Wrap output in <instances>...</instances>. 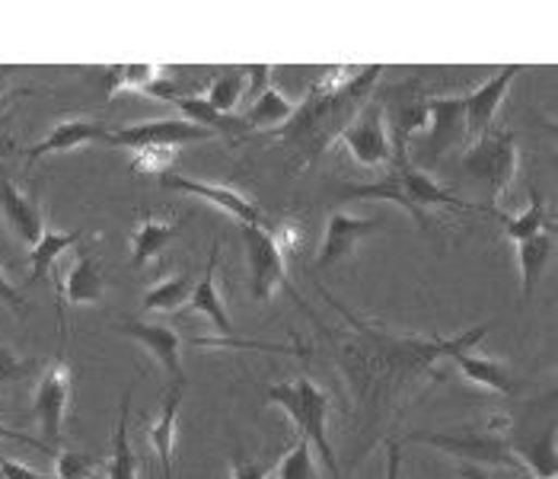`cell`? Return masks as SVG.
<instances>
[{
    "mask_svg": "<svg viewBox=\"0 0 558 479\" xmlns=\"http://www.w3.org/2000/svg\"><path fill=\"white\" fill-rule=\"evenodd\" d=\"M384 68L380 64H339L326 71L301 106H294V116L278 129V141L301 154V167H310L316 157H323L336 137L342 134L354 116L371 103V93L377 87Z\"/></svg>",
    "mask_w": 558,
    "mask_h": 479,
    "instance_id": "obj_2",
    "label": "cell"
},
{
    "mask_svg": "<svg viewBox=\"0 0 558 479\" xmlns=\"http://www.w3.org/2000/svg\"><path fill=\"white\" fill-rule=\"evenodd\" d=\"M409 444H428L444 454H450L460 464V474L466 479H485V470H520L514 444L505 432V419L485 422V426H463L453 432H412L405 435Z\"/></svg>",
    "mask_w": 558,
    "mask_h": 479,
    "instance_id": "obj_4",
    "label": "cell"
},
{
    "mask_svg": "<svg viewBox=\"0 0 558 479\" xmlns=\"http://www.w3.org/2000/svg\"><path fill=\"white\" fill-rule=\"evenodd\" d=\"M230 467H233V479H271L278 460H246L240 451H233Z\"/></svg>",
    "mask_w": 558,
    "mask_h": 479,
    "instance_id": "obj_38",
    "label": "cell"
},
{
    "mask_svg": "<svg viewBox=\"0 0 558 479\" xmlns=\"http://www.w3.org/2000/svg\"><path fill=\"white\" fill-rule=\"evenodd\" d=\"M172 157H175V151H172V147H141V151H134L131 167H134L137 173L163 176L167 170H170Z\"/></svg>",
    "mask_w": 558,
    "mask_h": 479,
    "instance_id": "obj_37",
    "label": "cell"
},
{
    "mask_svg": "<svg viewBox=\"0 0 558 479\" xmlns=\"http://www.w3.org/2000/svg\"><path fill=\"white\" fill-rule=\"evenodd\" d=\"M45 364H48L45 358H23V355H16L10 346L0 343V387L39 378L45 371Z\"/></svg>",
    "mask_w": 558,
    "mask_h": 479,
    "instance_id": "obj_35",
    "label": "cell"
},
{
    "mask_svg": "<svg viewBox=\"0 0 558 479\" xmlns=\"http://www.w3.org/2000/svg\"><path fill=\"white\" fill-rule=\"evenodd\" d=\"M384 106V122H387L389 141L392 147H409V141L418 134V131L428 129V99L425 96H415V93H399L392 96Z\"/></svg>",
    "mask_w": 558,
    "mask_h": 479,
    "instance_id": "obj_19",
    "label": "cell"
},
{
    "mask_svg": "<svg viewBox=\"0 0 558 479\" xmlns=\"http://www.w3.org/2000/svg\"><path fill=\"white\" fill-rule=\"evenodd\" d=\"M217 260H220V240L211 243L208 265H205L202 278L195 282V288H192V295H189V301H185L182 310L208 316V320L215 323L217 333L227 339V336L233 333V320L227 316V307H223V301H220V291H217Z\"/></svg>",
    "mask_w": 558,
    "mask_h": 479,
    "instance_id": "obj_20",
    "label": "cell"
},
{
    "mask_svg": "<svg viewBox=\"0 0 558 479\" xmlns=\"http://www.w3.org/2000/svg\"><path fill=\"white\" fill-rule=\"evenodd\" d=\"M243 96H246V71L243 68H233V71L217 74L205 99H208V106H215L217 112L233 116V109L243 103Z\"/></svg>",
    "mask_w": 558,
    "mask_h": 479,
    "instance_id": "obj_33",
    "label": "cell"
},
{
    "mask_svg": "<svg viewBox=\"0 0 558 479\" xmlns=\"http://www.w3.org/2000/svg\"><path fill=\"white\" fill-rule=\"evenodd\" d=\"M498 220H501L505 237H508L511 243H520V240H526V237H533V233H539V230H549V208H546V199H543L539 192H533L526 212H520L514 218L498 215Z\"/></svg>",
    "mask_w": 558,
    "mask_h": 479,
    "instance_id": "obj_31",
    "label": "cell"
},
{
    "mask_svg": "<svg viewBox=\"0 0 558 479\" xmlns=\"http://www.w3.org/2000/svg\"><path fill=\"white\" fill-rule=\"evenodd\" d=\"M450 361H453V368L466 381H473V384L485 387V391L505 393V396L520 391V378H517L505 361H495V358H485V355H473V351H460Z\"/></svg>",
    "mask_w": 558,
    "mask_h": 479,
    "instance_id": "obj_22",
    "label": "cell"
},
{
    "mask_svg": "<svg viewBox=\"0 0 558 479\" xmlns=\"http://www.w3.org/2000/svg\"><path fill=\"white\" fill-rule=\"evenodd\" d=\"M175 109L185 116V122L202 125V129L215 131V134H236V131H246L240 116H223V112H217L215 106H208L205 96H179V99H175Z\"/></svg>",
    "mask_w": 558,
    "mask_h": 479,
    "instance_id": "obj_28",
    "label": "cell"
},
{
    "mask_svg": "<svg viewBox=\"0 0 558 479\" xmlns=\"http://www.w3.org/2000/svg\"><path fill=\"white\" fill-rule=\"evenodd\" d=\"M523 68L520 64H508L501 68L495 77H488L482 87H475L470 96H463L466 103V131H470V141H475L478 134H485L488 129H495V112L498 106L505 103V93L514 84V77Z\"/></svg>",
    "mask_w": 558,
    "mask_h": 479,
    "instance_id": "obj_18",
    "label": "cell"
},
{
    "mask_svg": "<svg viewBox=\"0 0 558 479\" xmlns=\"http://www.w3.org/2000/svg\"><path fill=\"white\" fill-rule=\"evenodd\" d=\"M553 247H556V237H553V227L549 230H539L526 240L517 243V262H520V288H523V301H533L536 295V285L546 272V262L553 260Z\"/></svg>",
    "mask_w": 558,
    "mask_h": 479,
    "instance_id": "obj_24",
    "label": "cell"
},
{
    "mask_svg": "<svg viewBox=\"0 0 558 479\" xmlns=\"http://www.w3.org/2000/svg\"><path fill=\"white\" fill-rule=\"evenodd\" d=\"M463 170L475 179L478 185H485L488 199L498 202L517 176V137L514 131L508 129H488L485 134H478L473 144L463 151Z\"/></svg>",
    "mask_w": 558,
    "mask_h": 479,
    "instance_id": "obj_7",
    "label": "cell"
},
{
    "mask_svg": "<svg viewBox=\"0 0 558 479\" xmlns=\"http://www.w3.org/2000/svg\"><path fill=\"white\" fill-rule=\"evenodd\" d=\"M0 301L10 307V310H16V313H23L26 304H23V295L10 285V278L3 275V268H0Z\"/></svg>",
    "mask_w": 558,
    "mask_h": 479,
    "instance_id": "obj_41",
    "label": "cell"
},
{
    "mask_svg": "<svg viewBox=\"0 0 558 479\" xmlns=\"http://www.w3.org/2000/svg\"><path fill=\"white\" fill-rule=\"evenodd\" d=\"M182 396H185V384H170V391L163 393V409L157 416V422L147 429V441L157 454V464H160V474L163 479L172 477V451H175V422H179V406H182Z\"/></svg>",
    "mask_w": 558,
    "mask_h": 479,
    "instance_id": "obj_21",
    "label": "cell"
},
{
    "mask_svg": "<svg viewBox=\"0 0 558 479\" xmlns=\"http://www.w3.org/2000/svg\"><path fill=\"white\" fill-rule=\"evenodd\" d=\"M109 134L112 129H106L102 122H93V119H61L54 129L45 134L43 141H36L23 157H26V167H33L36 160H43L48 154H68L74 147H84V144H109Z\"/></svg>",
    "mask_w": 558,
    "mask_h": 479,
    "instance_id": "obj_17",
    "label": "cell"
},
{
    "mask_svg": "<svg viewBox=\"0 0 558 479\" xmlns=\"http://www.w3.org/2000/svg\"><path fill=\"white\" fill-rule=\"evenodd\" d=\"M336 144H344L351 160L367 167V170H380L392 164V141H389L387 122H384V106L380 103H367L354 122L336 137Z\"/></svg>",
    "mask_w": 558,
    "mask_h": 479,
    "instance_id": "obj_9",
    "label": "cell"
},
{
    "mask_svg": "<svg viewBox=\"0 0 558 479\" xmlns=\"http://www.w3.org/2000/svg\"><path fill=\"white\" fill-rule=\"evenodd\" d=\"M217 137L215 131L192 125L185 119H150V122H134L125 129H112L109 134V147H182V144H198V141H211Z\"/></svg>",
    "mask_w": 558,
    "mask_h": 479,
    "instance_id": "obj_11",
    "label": "cell"
},
{
    "mask_svg": "<svg viewBox=\"0 0 558 479\" xmlns=\"http://www.w3.org/2000/svg\"><path fill=\"white\" fill-rule=\"evenodd\" d=\"M268 87H271V64L246 68V96H243V99H253V103H256L258 96Z\"/></svg>",
    "mask_w": 558,
    "mask_h": 479,
    "instance_id": "obj_39",
    "label": "cell"
},
{
    "mask_svg": "<svg viewBox=\"0 0 558 479\" xmlns=\"http://www.w3.org/2000/svg\"><path fill=\"white\" fill-rule=\"evenodd\" d=\"M122 336L134 339L147 355H154L163 371L170 374V384H185V368H182V339L170 326L160 323H144V320H122L116 326Z\"/></svg>",
    "mask_w": 558,
    "mask_h": 479,
    "instance_id": "obj_15",
    "label": "cell"
},
{
    "mask_svg": "<svg viewBox=\"0 0 558 479\" xmlns=\"http://www.w3.org/2000/svg\"><path fill=\"white\" fill-rule=\"evenodd\" d=\"M81 240H84L81 230H45L39 243L29 253V285L45 282L54 272V262L61 260L68 250L81 247Z\"/></svg>",
    "mask_w": 558,
    "mask_h": 479,
    "instance_id": "obj_25",
    "label": "cell"
},
{
    "mask_svg": "<svg viewBox=\"0 0 558 479\" xmlns=\"http://www.w3.org/2000/svg\"><path fill=\"white\" fill-rule=\"evenodd\" d=\"M384 230V220L380 218H354L348 212H332L326 220V233H323V243H319V253H316V268H332L342 260H348L357 243L371 233Z\"/></svg>",
    "mask_w": 558,
    "mask_h": 479,
    "instance_id": "obj_14",
    "label": "cell"
},
{
    "mask_svg": "<svg viewBox=\"0 0 558 479\" xmlns=\"http://www.w3.org/2000/svg\"><path fill=\"white\" fill-rule=\"evenodd\" d=\"M0 218L7 220V227L26 243L36 247L39 237L45 233V218L39 195L36 192H23L10 176L0 170Z\"/></svg>",
    "mask_w": 558,
    "mask_h": 479,
    "instance_id": "obj_16",
    "label": "cell"
},
{
    "mask_svg": "<svg viewBox=\"0 0 558 479\" xmlns=\"http://www.w3.org/2000/svg\"><path fill=\"white\" fill-rule=\"evenodd\" d=\"M329 307L342 313V326L332 336L336 343V364L348 384L351 403H354V422L361 432V444L354 447V464L367 457V451L377 444L380 432L399 419L409 396L418 391L434 374L440 378L437 364L444 358H453L460 351H473L488 333L492 320L478 323L473 330L440 339V336H409L392 333L384 323L357 316L351 307L332 298L326 288H319Z\"/></svg>",
    "mask_w": 558,
    "mask_h": 479,
    "instance_id": "obj_1",
    "label": "cell"
},
{
    "mask_svg": "<svg viewBox=\"0 0 558 479\" xmlns=\"http://www.w3.org/2000/svg\"><path fill=\"white\" fill-rule=\"evenodd\" d=\"M71 368L64 358H54L45 364L33 396V416L39 422V432L48 447H58L61 429H64V416H68V403H71Z\"/></svg>",
    "mask_w": 558,
    "mask_h": 479,
    "instance_id": "obj_10",
    "label": "cell"
},
{
    "mask_svg": "<svg viewBox=\"0 0 558 479\" xmlns=\"http://www.w3.org/2000/svg\"><path fill=\"white\" fill-rule=\"evenodd\" d=\"M265 399L271 406H281L291 416L298 435L303 441H310V447L323 457V464L329 467L332 479H342L339 457H336L329 435H326V419H329V409H332V396L323 391L319 384H313L310 378H294V381H284V384H268Z\"/></svg>",
    "mask_w": 558,
    "mask_h": 479,
    "instance_id": "obj_5",
    "label": "cell"
},
{
    "mask_svg": "<svg viewBox=\"0 0 558 479\" xmlns=\"http://www.w3.org/2000/svg\"><path fill=\"white\" fill-rule=\"evenodd\" d=\"M428 134L422 141L412 144V164L418 170L437 167L444 160V154H450L453 147L470 141L466 131V103L463 96H440V99H428Z\"/></svg>",
    "mask_w": 558,
    "mask_h": 479,
    "instance_id": "obj_8",
    "label": "cell"
},
{
    "mask_svg": "<svg viewBox=\"0 0 558 479\" xmlns=\"http://www.w3.org/2000/svg\"><path fill=\"white\" fill-rule=\"evenodd\" d=\"M106 268L93 247H77V256L58 282V326L64 336V304H99L106 298Z\"/></svg>",
    "mask_w": 558,
    "mask_h": 479,
    "instance_id": "obj_13",
    "label": "cell"
},
{
    "mask_svg": "<svg viewBox=\"0 0 558 479\" xmlns=\"http://www.w3.org/2000/svg\"><path fill=\"white\" fill-rule=\"evenodd\" d=\"M517 460L520 467H526L536 479H556L558 470V451H556V426H546V432L536 441L526 444H514Z\"/></svg>",
    "mask_w": 558,
    "mask_h": 479,
    "instance_id": "obj_27",
    "label": "cell"
},
{
    "mask_svg": "<svg viewBox=\"0 0 558 479\" xmlns=\"http://www.w3.org/2000/svg\"><path fill=\"white\" fill-rule=\"evenodd\" d=\"M389 451V467H387V479H399V441H389L387 444Z\"/></svg>",
    "mask_w": 558,
    "mask_h": 479,
    "instance_id": "obj_42",
    "label": "cell"
},
{
    "mask_svg": "<svg viewBox=\"0 0 558 479\" xmlns=\"http://www.w3.org/2000/svg\"><path fill=\"white\" fill-rule=\"evenodd\" d=\"M131 393H134V384H129V391L122 396V412L116 422V435H112V457L106 460V477L109 479H137V457H134L129 441Z\"/></svg>",
    "mask_w": 558,
    "mask_h": 479,
    "instance_id": "obj_26",
    "label": "cell"
},
{
    "mask_svg": "<svg viewBox=\"0 0 558 479\" xmlns=\"http://www.w3.org/2000/svg\"><path fill=\"white\" fill-rule=\"evenodd\" d=\"M192 288H195V278H192V275H172V278H163V282H157L154 288H147V295H144V301H141V310H144V313H154V310H160V313H179V310L185 307V301H189Z\"/></svg>",
    "mask_w": 558,
    "mask_h": 479,
    "instance_id": "obj_29",
    "label": "cell"
},
{
    "mask_svg": "<svg viewBox=\"0 0 558 479\" xmlns=\"http://www.w3.org/2000/svg\"><path fill=\"white\" fill-rule=\"evenodd\" d=\"M163 189H172V192H185L192 199H205L217 205L220 212L233 215L240 224H253V227H268V230H278L271 218L258 208L253 199H246L243 192L230 189V185H217V182H202V179H192V176L182 173H163L160 176Z\"/></svg>",
    "mask_w": 558,
    "mask_h": 479,
    "instance_id": "obj_12",
    "label": "cell"
},
{
    "mask_svg": "<svg viewBox=\"0 0 558 479\" xmlns=\"http://www.w3.org/2000/svg\"><path fill=\"white\" fill-rule=\"evenodd\" d=\"M182 220H163L154 215H144L137 224V230L131 233V268H144L147 262H154L172 240L182 233Z\"/></svg>",
    "mask_w": 558,
    "mask_h": 479,
    "instance_id": "obj_23",
    "label": "cell"
},
{
    "mask_svg": "<svg viewBox=\"0 0 558 479\" xmlns=\"http://www.w3.org/2000/svg\"><path fill=\"white\" fill-rule=\"evenodd\" d=\"M0 441H16V444H26V447L45 451V454L51 457V447L45 444L43 438H33V435H26V432H13V429H7V426H0Z\"/></svg>",
    "mask_w": 558,
    "mask_h": 479,
    "instance_id": "obj_40",
    "label": "cell"
},
{
    "mask_svg": "<svg viewBox=\"0 0 558 479\" xmlns=\"http://www.w3.org/2000/svg\"><path fill=\"white\" fill-rule=\"evenodd\" d=\"M243 233V247H246V260H250V295L258 304H268L275 298V291H288L298 304L313 316L316 326H323L316 320V313L303 304L301 295L294 291V285L288 282V265H284V247L278 243V230L268 227H253V224H240Z\"/></svg>",
    "mask_w": 558,
    "mask_h": 479,
    "instance_id": "obj_6",
    "label": "cell"
},
{
    "mask_svg": "<svg viewBox=\"0 0 558 479\" xmlns=\"http://www.w3.org/2000/svg\"><path fill=\"white\" fill-rule=\"evenodd\" d=\"M271 479H319L316 474V457H313V447L310 441L298 438L291 444V451L284 457H278V467H275V477Z\"/></svg>",
    "mask_w": 558,
    "mask_h": 479,
    "instance_id": "obj_34",
    "label": "cell"
},
{
    "mask_svg": "<svg viewBox=\"0 0 558 479\" xmlns=\"http://www.w3.org/2000/svg\"><path fill=\"white\" fill-rule=\"evenodd\" d=\"M291 116H294V103H291L281 89L268 87L258 96L256 103H253V109H250L246 116H240V119H243V129L253 131L271 129V125H284Z\"/></svg>",
    "mask_w": 558,
    "mask_h": 479,
    "instance_id": "obj_30",
    "label": "cell"
},
{
    "mask_svg": "<svg viewBox=\"0 0 558 479\" xmlns=\"http://www.w3.org/2000/svg\"><path fill=\"white\" fill-rule=\"evenodd\" d=\"M106 464L84 451H54V477L58 479H93Z\"/></svg>",
    "mask_w": 558,
    "mask_h": 479,
    "instance_id": "obj_36",
    "label": "cell"
},
{
    "mask_svg": "<svg viewBox=\"0 0 558 479\" xmlns=\"http://www.w3.org/2000/svg\"><path fill=\"white\" fill-rule=\"evenodd\" d=\"M354 199H384L399 205L402 212H409V218L415 220L422 230H430L428 208H457V212H478V215H492L498 218V212H488L485 205L463 202L457 195H450L447 189H440L425 170H418L409 160V147H392V164L387 167L384 179L367 182V185H342L339 189V202H354Z\"/></svg>",
    "mask_w": 558,
    "mask_h": 479,
    "instance_id": "obj_3",
    "label": "cell"
},
{
    "mask_svg": "<svg viewBox=\"0 0 558 479\" xmlns=\"http://www.w3.org/2000/svg\"><path fill=\"white\" fill-rule=\"evenodd\" d=\"M157 74H160V68H154V64H112L102 71V89H106V96H116L122 89L144 93L147 84L157 81Z\"/></svg>",
    "mask_w": 558,
    "mask_h": 479,
    "instance_id": "obj_32",
    "label": "cell"
}]
</instances>
